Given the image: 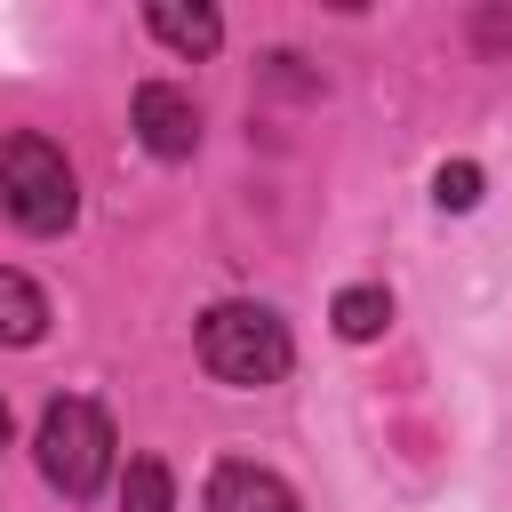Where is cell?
<instances>
[{
	"mask_svg": "<svg viewBox=\"0 0 512 512\" xmlns=\"http://www.w3.org/2000/svg\"><path fill=\"white\" fill-rule=\"evenodd\" d=\"M32 448H40V472H48V488L56 496H96L104 480H112V416L96 408V400H48L40 408V432H32Z\"/></svg>",
	"mask_w": 512,
	"mask_h": 512,
	"instance_id": "cell-3",
	"label": "cell"
},
{
	"mask_svg": "<svg viewBox=\"0 0 512 512\" xmlns=\"http://www.w3.org/2000/svg\"><path fill=\"white\" fill-rule=\"evenodd\" d=\"M200 360H208L216 384L256 392V384H280L288 376L296 344H288V320L280 312H264V304H216L200 320Z\"/></svg>",
	"mask_w": 512,
	"mask_h": 512,
	"instance_id": "cell-1",
	"label": "cell"
},
{
	"mask_svg": "<svg viewBox=\"0 0 512 512\" xmlns=\"http://www.w3.org/2000/svg\"><path fill=\"white\" fill-rule=\"evenodd\" d=\"M0 328H8V344H40V328H48V304L24 272H0Z\"/></svg>",
	"mask_w": 512,
	"mask_h": 512,
	"instance_id": "cell-7",
	"label": "cell"
},
{
	"mask_svg": "<svg viewBox=\"0 0 512 512\" xmlns=\"http://www.w3.org/2000/svg\"><path fill=\"white\" fill-rule=\"evenodd\" d=\"M120 512H176V480L160 456H136L128 480H120Z\"/></svg>",
	"mask_w": 512,
	"mask_h": 512,
	"instance_id": "cell-9",
	"label": "cell"
},
{
	"mask_svg": "<svg viewBox=\"0 0 512 512\" xmlns=\"http://www.w3.org/2000/svg\"><path fill=\"white\" fill-rule=\"evenodd\" d=\"M328 320H336V336L368 344V336H384V328H392V296H384V288H344V296L328 304Z\"/></svg>",
	"mask_w": 512,
	"mask_h": 512,
	"instance_id": "cell-8",
	"label": "cell"
},
{
	"mask_svg": "<svg viewBox=\"0 0 512 512\" xmlns=\"http://www.w3.org/2000/svg\"><path fill=\"white\" fill-rule=\"evenodd\" d=\"M0 200H8V216L32 232V240H56L72 216H80V184H72V160L48 144V136H8V152H0Z\"/></svg>",
	"mask_w": 512,
	"mask_h": 512,
	"instance_id": "cell-2",
	"label": "cell"
},
{
	"mask_svg": "<svg viewBox=\"0 0 512 512\" xmlns=\"http://www.w3.org/2000/svg\"><path fill=\"white\" fill-rule=\"evenodd\" d=\"M136 136H144L152 160H192V144H200V104H192L184 88H168V80H144V88H136Z\"/></svg>",
	"mask_w": 512,
	"mask_h": 512,
	"instance_id": "cell-4",
	"label": "cell"
},
{
	"mask_svg": "<svg viewBox=\"0 0 512 512\" xmlns=\"http://www.w3.org/2000/svg\"><path fill=\"white\" fill-rule=\"evenodd\" d=\"M432 200H440V208H456V216H464V208H480V168H472V160H448V168L432 176Z\"/></svg>",
	"mask_w": 512,
	"mask_h": 512,
	"instance_id": "cell-10",
	"label": "cell"
},
{
	"mask_svg": "<svg viewBox=\"0 0 512 512\" xmlns=\"http://www.w3.org/2000/svg\"><path fill=\"white\" fill-rule=\"evenodd\" d=\"M144 24H152L176 56H216V48H224V16H216V8H176V0H152V8H144Z\"/></svg>",
	"mask_w": 512,
	"mask_h": 512,
	"instance_id": "cell-6",
	"label": "cell"
},
{
	"mask_svg": "<svg viewBox=\"0 0 512 512\" xmlns=\"http://www.w3.org/2000/svg\"><path fill=\"white\" fill-rule=\"evenodd\" d=\"M208 512H296V488L264 464H216L208 472Z\"/></svg>",
	"mask_w": 512,
	"mask_h": 512,
	"instance_id": "cell-5",
	"label": "cell"
}]
</instances>
